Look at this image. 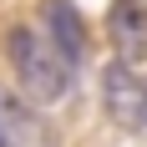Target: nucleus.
<instances>
[{"instance_id":"f257e3e1","label":"nucleus","mask_w":147,"mask_h":147,"mask_svg":"<svg viewBox=\"0 0 147 147\" xmlns=\"http://www.w3.org/2000/svg\"><path fill=\"white\" fill-rule=\"evenodd\" d=\"M5 56H10V66H15V86L26 91L36 107L66 102V91H71L76 71H66V66H61V56L41 41V30L15 26L10 36H5Z\"/></svg>"},{"instance_id":"f03ea898","label":"nucleus","mask_w":147,"mask_h":147,"mask_svg":"<svg viewBox=\"0 0 147 147\" xmlns=\"http://www.w3.org/2000/svg\"><path fill=\"white\" fill-rule=\"evenodd\" d=\"M102 107L122 132H142L147 137V81H142V71L112 61L102 71Z\"/></svg>"},{"instance_id":"7ed1b4c3","label":"nucleus","mask_w":147,"mask_h":147,"mask_svg":"<svg viewBox=\"0 0 147 147\" xmlns=\"http://www.w3.org/2000/svg\"><path fill=\"white\" fill-rule=\"evenodd\" d=\"M107 36L117 46L122 66H147V0H112L107 10Z\"/></svg>"},{"instance_id":"20e7f679","label":"nucleus","mask_w":147,"mask_h":147,"mask_svg":"<svg viewBox=\"0 0 147 147\" xmlns=\"http://www.w3.org/2000/svg\"><path fill=\"white\" fill-rule=\"evenodd\" d=\"M41 41L61 56L66 71L81 66V56H86V26H81V10H76L71 0H46V30H41Z\"/></svg>"},{"instance_id":"39448f33","label":"nucleus","mask_w":147,"mask_h":147,"mask_svg":"<svg viewBox=\"0 0 147 147\" xmlns=\"http://www.w3.org/2000/svg\"><path fill=\"white\" fill-rule=\"evenodd\" d=\"M0 147H51L36 107L10 86H0Z\"/></svg>"}]
</instances>
